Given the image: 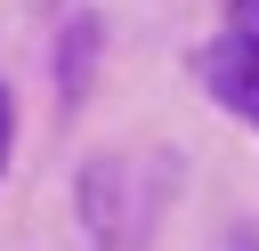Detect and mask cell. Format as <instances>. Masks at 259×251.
<instances>
[{"mask_svg":"<svg viewBox=\"0 0 259 251\" xmlns=\"http://www.w3.org/2000/svg\"><path fill=\"white\" fill-rule=\"evenodd\" d=\"M194 73H202L210 105H227L235 121H251V130H259V49H251L243 32H219V40L194 57Z\"/></svg>","mask_w":259,"mask_h":251,"instance_id":"obj_1","label":"cell"},{"mask_svg":"<svg viewBox=\"0 0 259 251\" xmlns=\"http://www.w3.org/2000/svg\"><path fill=\"white\" fill-rule=\"evenodd\" d=\"M89 40H97V24H73V40H65V105L89 89Z\"/></svg>","mask_w":259,"mask_h":251,"instance_id":"obj_2","label":"cell"},{"mask_svg":"<svg viewBox=\"0 0 259 251\" xmlns=\"http://www.w3.org/2000/svg\"><path fill=\"white\" fill-rule=\"evenodd\" d=\"M210 251H259V227H227V235H219Z\"/></svg>","mask_w":259,"mask_h":251,"instance_id":"obj_3","label":"cell"},{"mask_svg":"<svg viewBox=\"0 0 259 251\" xmlns=\"http://www.w3.org/2000/svg\"><path fill=\"white\" fill-rule=\"evenodd\" d=\"M235 32H243V40L259 49V0H243V8H235Z\"/></svg>","mask_w":259,"mask_h":251,"instance_id":"obj_4","label":"cell"},{"mask_svg":"<svg viewBox=\"0 0 259 251\" xmlns=\"http://www.w3.org/2000/svg\"><path fill=\"white\" fill-rule=\"evenodd\" d=\"M8 138H16V105H8V89H0V162H8Z\"/></svg>","mask_w":259,"mask_h":251,"instance_id":"obj_5","label":"cell"}]
</instances>
